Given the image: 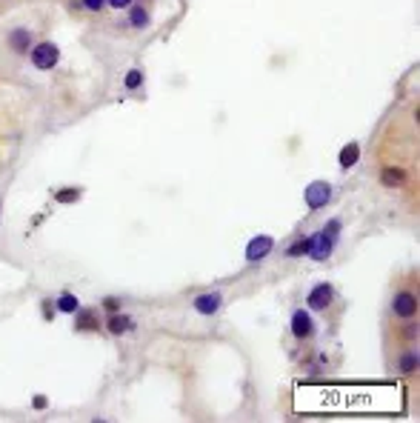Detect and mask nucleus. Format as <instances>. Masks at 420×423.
I'll return each instance as SVG.
<instances>
[{
    "mask_svg": "<svg viewBox=\"0 0 420 423\" xmlns=\"http://www.w3.org/2000/svg\"><path fill=\"white\" fill-rule=\"evenodd\" d=\"M29 60L37 72H49L60 63V46L52 44V40H34L29 49Z\"/></svg>",
    "mask_w": 420,
    "mask_h": 423,
    "instance_id": "obj_1",
    "label": "nucleus"
},
{
    "mask_svg": "<svg viewBox=\"0 0 420 423\" xmlns=\"http://www.w3.org/2000/svg\"><path fill=\"white\" fill-rule=\"evenodd\" d=\"M392 318L395 320H414L417 318V292L414 289H398L395 292V298H392V306H389Z\"/></svg>",
    "mask_w": 420,
    "mask_h": 423,
    "instance_id": "obj_2",
    "label": "nucleus"
},
{
    "mask_svg": "<svg viewBox=\"0 0 420 423\" xmlns=\"http://www.w3.org/2000/svg\"><path fill=\"white\" fill-rule=\"evenodd\" d=\"M332 197H334V189H332V183H326V181H315V183H309L306 192H303L306 206L315 209V212L323 209V206H329Z\"/></svg>",
    "mask_w": 420,
    "mask_h": 423,
    "instance_id": "obj_3",
    "label": "nucleus"
},
{
    "mask_svg": "<svg viewBox=\"0 0 420 423\" xmlns=\"http://www.w3.org/2000/svg\"><path fill=\"white\" fill-rule=\"evenodd\" d=\"M334 246H338V240H332V237L323 235V232H315V235H309V252H306V255H309L312 261L323 263V261H329V258L334 255Z\"/></svg>",
    "mask_w": 420,
    "mask_h": 423,
    "instance_id": "obj_4",
    "label": "nucleus"
},
{
    "mask_svg": "<svg viewBox=\"0 0 420 423\" xmlns=\"http://www.w3.org/2000/svg\"><path fill=\"white\" fill-rule=\"evenodd\" d=\"M192 306H195V312H197V315L212 318V315H218V312H221V306H223V292H218V289L200 292Z\"/></svg>",
    "mask_w": 420,
    "mask_h": 423,
    "instance_id": "obj_5",
    "label": "nucleus"
},
{
    "mask_svg": "<svg viewBox=\"0 0 420 423\" xmlns=\"http://www.w3.org/2000/svg\"><path fill=\"white\" fill-rule=\"evenodd\" d=\"M306 304H309V309H315V312H326L332 304H334V286L332 283H315L312 286V292H309V298H306Z\"/></svg>",
    "mask_w": 420,
    "mask_h": 423,
    "instance_id": "obj_6",
    "label": "nucleus"
},
{
    "mask_svg": "<svg viewBox=\"0 0 420 423\" xmlns=\"http://www.w3.org/2000/svg\"><path fill=\"white\" fill-rule=\"evenodd\" d=\"M275 249V240L269 235H258L246 243V263H261L263 258H269V252Z\"/></svg>",
    "mask_w": 420,
    "mask_h": 423,
    "instance_id": "obj_7",
    "label": "nucleus"
},
{
    "mask_svg": "<svg viewBox=\"0 0 420 423\" xmlns=\"http://www.w3.org/2000/svg\"><path fill=\"white\" fill-rule=\"evenodd\" d=\"M409 183V169L406 166H383L381 169V186L386 189H403Z\"/></svg>",
    "mask_w": 420,
    "mask_h": 423,
    "instance_id": "obj_8",
    "label": "nucleus"
},
{
    "mask_svg": "<svg viewBox=\"0 0 420 423\" xmlns=\"http://www.w3.org/2000/svg\"><path fill=\"white\" fill-rule=\"evenodd\" d=\"M291 334L298 337V341H306V337L315 334V320L306 309H298V312H291Z\"/></svg>",
    "mask_w": 420,
    "mask_h": 423,
    "instance_id": "obj_9",
    "label": "nucleus"
},
{
    "mask_svg": "<svg viewBox=\"0 0 420 423\" xmlns=\"http://www.w3.org/2000/svg\"><path fill=\"white\" fill-rule=\"evenodd\" d=\"M6 44H9V49H12L15 55H29L32 44H34V34L20 26V29H12V32L6 34Z\"/></svg>",
    "mask_w": 420,
    "mask_h": 423,
    "instance_id": "obj_10",
    "label": "nucleus"
},
{
    "mask_svg": "<svg viewBox=\"0 0 420 423\" xmlns=\"http://www.w3.org/2000/svg\"><path fill=\"white\" fill-rule=\"evenodd\" d=\"M135 329V320L132 315H126V312H109L106 315V332L109 334H126V332H132Z\"/></svg>",
    "mask_w": 420,
    "mask_h": 423,
    "instance_id": "obj_11",
    "label": "nucleus"
},
{
    "mask_svg": "<svg viewBox=\"0 0 420 423\" xmlns=\"http://www.w3.org/2000/svg\"><path fill=\"white\" fill-rule=\"evenodd\" d=\"M126 12H129V26L132 29H146L152 23V12L146 4H138V0H132L129 6H126Z\"/></svg>",
    "mask_w": 420,
    "mask_h": 423,
    "instance_id": "obj_12",
    "label": "nucleus"
},
{
    "mask_svg": "<svg viewBox=\"0 0 420 423\" xmlns=\"http://www.w3.org/2000/svg\"><path fill=\"white\" fill-rule=\"evenodd\" d=\"M74 329L77 332H98L100 329V320H98V312L95 309H77L74 312Z\"/></svg>",
    "mask_w": 420,
    "mask_h": 423,
    "instance_id": "obj_13",
    "label": "nucleus"
},
{
    "mask_svg": "<svg viewBox=\"0 0 420 423\" xmlns=\"http://www.w3.org/2000/svg\"><path fill=\"white\" fill-rule=\"evenodd\" d=\"M55 309H58L60 315H74V312L80 309V301L74 298L72 292H63V294H58V301H55Z\"/></svg>",
    "mask_w": 420,
    "mask_h": 423,
    "instance_id": "obj_14",
    "label": "nucleus"
},
{
    "mask_svg": "<svg viewBox=\"0 0 420 423\" xmlns=\"http://www.w3.org/2000/svg\"><path fill=\"white\" fill-rule=\"evenodd\" d=\"M360 160V143L357 141H349L341 152V169H352L355 163Z\"/></svg>",
    "mask_w": 420,
    "mask_h": 423,
    "instance_id": "obj_15",
    "label": "nucleus"
},
{
    "mask_svg": "<svg viewBox=\"0 0 420 423\" xmlns=\"http://www.w3.org/2000/svg\"><path fill=\"white\" fill-rule=\"evenodd\" d=\"M414 369H417V352H414V349L400 352V358H398V372H400V375H414Z\"/></svg>",
    "mask_w": 420,
    "mask_h": 423,
    "instance_id": "obj_16",
    "label": "nucleus"
},
{
    "mask_svg": "<svg viewBox=\"0 0 420 423\" xmlns=\"http://www.w3.org/2000/svg\"><path fill=\"white\" fill-rule=\"evenodd\" d=\"M123 86L129 89V92L140 89L143 86V72L140 69H129V72H126V77H123Z\"/></svg>",
    "mask_w": 420,
    "mask_h": 423,
    "instance_id": "obj_17",
    "label": "nucleus"
},
{
    "mask_svg": "<svg viewBox=\"0 0 420 423\" xmlns=\"http://www.w3.org/2000/svg\"><path fill=\"white\" fill-rule=\"evenodd\" d=\"M80 195H83V189H80V186H69V189L55 192V200H58V203H74Z\"/></svg>",
    "mask_w": 420,
    "mask_h": 423,
    "instance_id": "obj_18",
    "label": "nucleus"
},
{
    "mask_svg": "<svg viewBox=\"0 0 420 423\" xmlns=\"http://www.w3.org/2000/svg\"><path fill=\"white\" fill-rule=\"evenodd\" d=\"M323 235H329L332 240H338L341 237V232H343V221L341 218H332V221H326V226L320 229Z\"/></svg>",
    "mask_w": 420,
    "mask_h": 423,
    "instance_id": "obj_19",
    "label": "nucleus"
},
{
    "mask_svg": "<svg viewBox=\"0 0 420 423\" xmlns=\"http://www.w3.org/2000/svg\"><path fill=\"white\" fill-rule=\"evenodd\" d=\"M306 252H309V237H301L298 243H291L286 249V258H301V255H306Z\"/></svg>",
    "mask_w": 420,
    "mask_h": 423,
    "instance_id": "obj_20",
    "label": "nucleus"
},
{
    "mask_svg": "<svg viewBox=\"0 0 420 423\" xmlns=\"http://www.w3.org/2000/svg\"><path fill=\"white\" fill-rule=\"evenodd\" d=\"M80 6L86 9V12H95V15H98V12L106 9V0H80Z\"/></svg>",
    "mask_w": 420,
    "mask_h": 423,
    "instance_id": "obj_21",
    "label": "nucleus"
},
{
    "mask_svg": "<svg viewBox=\"0 0 420 423\" xmlns=\"http://www.w3.org/2000/svg\"><path fill=\"white\" fill-rule=\"evenodd\" d=\"M106 4H109V9H126L132 0H106Z\"/></svg>",
    "mask_w": 420,
    "mask_h": 423,
    "instance_id": "obj_22",
    "label": "nucleus"
},
{
    "mask_svg": "<svg viewBox=\"0 0 420 423\" xmlns=\"http://www.w3.org/2000/svg\"><path fill=\"white\" fill-rule=\"evenodd\" d=\"M103 309H106V312H117V309H120V304H117L114 298H106V301H103Z\"/></svg>",
    "mask_w": 420,
    "mask_h": 423,
    "instance_id": "obj_23",
    "label": "nucleus"
},
{
    "mask_svg": "<svg viewBox=\"0 0 420 423\" xmlns=\"http://www.w3.org/2000/svg\"><path fill=\"white\" fill-rule=\"evenodd\" d=\"M46 406V398H34V409H44Z\"/></svg>",
    "mask_w": 420,
    "mask_h": 423,
    "instance_id": "obj_24",
    "label": "nucleus"
},
{
    "mask_svg": "<svg viewBox=\"0 0 420 423\" xmlns=\"http://www.w3.org/2000/svg\"><path fill=\"white\" fill-rule=\"evenodd\" d=\"M0 209H4V200H0Z\"/></svg>",
    "mask_w": 420,
    "mask_h": 423,
    "instance_id": "obj_25",
    "label": "nucleus"
}]
</instances>
